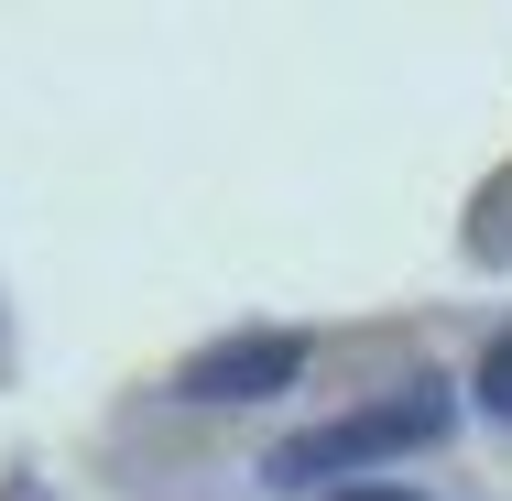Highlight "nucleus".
I'll return each instance as SVG.
<instances>
[{
    "instance_id": "f257e3e1",
    "label": "nucleus",
    "mask_w": 512,
    "mask_h": 501,
    "mask_svg": "<svg viewBox=\"0 0 512 501\" xmlns=\"http://www.w3.org/2000/svg\"><path fill=\"white\" fill-rule=\"evenodd\" d=\"M447 382H404L393 403H371V414H338V425H306V436H284L273 458H262V480L273 491H316V480H349V469H371V458H404V447H436L447 436Z\"/></svg>"
},
{
    "instance_id": "20e7f679",
    "label": "nucleus",
    "mask_w": 512,
    "mask_h": 501,
    "mask_svg": "<svg viewBox=\"0 0 512 501\" xmlns=\"http://www.w3.org/2000/svg\"><path fill=\"white\" fill-rule=\"evenodd\" d=\"M338 501H425V491H338Z\"/></svg>"
},
{
    "instance_id": "7ed1b4c3",
    "label": "nucleus",
    "mask_w": 512,
    "mask_h": 501,
    "mask_svg": "<svg viewBox=\"0 0 512 501\" xmlns=\"http://www.w3.org/2000/svg\"><path fill=\"white\" fill-rule=\"evenodd\" d=\"M480 403L512 425V338H491V349H480Z\"/></svg>"
},
{
    "instance_id": "f03ea898",
    "label": "nucleus",
    "mask_w": 512,
    "mask_h": 501,
    "mask_svg": "<svg viewBox=\"0 0 512 501\" xmlns=\"http://www.w3.org/2000/svg\"><path fill=\"white\" fill-rule=\"evenodd\" d=\"M306 382V338H218L175 371L186 403H262V393H295Z\"/></svg>"
}]
</instances>
